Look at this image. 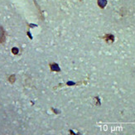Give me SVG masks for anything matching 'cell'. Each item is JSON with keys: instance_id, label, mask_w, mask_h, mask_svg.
I'll return each mask as SVG.
<instances>
[{"instance_id": "6da1fadb", "label": "cell", "mask_w": 135, "mask_h": 135, "mask_svg": "<svg viewBox=\"0 0 135 135\" xmlns=\"http://www.w3.org/2000/svg\"><path fill=\"white\" fill-rule=\"evenodd\" d=\"M6 41V35H5V31L2 26H0V43L3 44Z\"/></svg>"}, {"instance_id": "7a4b0ae2", "label": "cell", "mask_w": 135, "mask_h": 135, "mask_svg": "<svg viewBox=\"0 0 135 135\" xmlns=\"http://www.w3.org/2000/svg\"><path fill=\"white\" fill-rule=\"evenodd\" d=\"M104 38H105V41L109 44L113 43L114 41H115V37H114V35L112 34H106L105 37H104Z\"/></svg>"}, {"instance_id": "3957f363", "label": "cell", "mask_w": 135, "mask_h": 135, "mask_svg": "<svg viewBox=\"0 0 135 135\" xmlns=\"http://www.w3.org/2000/svg\"><path fill=\"white\" fill-rule=\"evenodd\" d=\"M50 68H51V71H61V69H60V67L58 66V65L56 64V63L50 64Z\"/></svg>"}, {"instance_id": "277c9868", "label": "cell", "mask_w": 135, "mask_h": 135, "mask_svg": "<svg viewBox=\"0 0 135 135\" xmlns=\"http://www.w3.org/2000/svg\"><path fill=\"white\" fill-rule=\"evenodd\" d=\"M107 4V0H98V5L101 8H104Z\"/></svg>"}, {"instance_id": "5b68a950", "label": "cell", "mask_w": 135, "mask_h": 135, "mask_svg": "<svg viewBox=\"0 0 135 135\" xmlns=\"http://www.w3.org/2000/svg\"><path fill=\"white\" fill-rule=\"evenodd\" d=\"M15 75H10L9 78H8V81L11 83V84H13V83L15 82V80H16V79H15Z\"/></svg>"}, {"instance_id": "8992f818", "label": "cell", "mask_w": 135, "mask_h": 135, "mask_svg": "<svg viewBox=\"0 0 135 135\" xmlns=\"http://www.w3.org/2000/svg\"><path fill=\"white\" fill-rule=\"evenodd\" d=\"M12 52H13L14 55H17V54L18 53V49L17 47H13V48L12 49Z\"/></svg>"}]
</instances>
